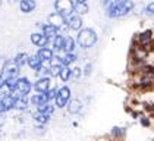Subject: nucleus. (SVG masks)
<instances>
[{
    "instance_id": "nucleus-5",
    "label": "nucleus",
    "mask_w": 154,
    "mask_h": 141,
    "mask_svg": "<svg viewBox=\"0 0 154 141\" xmlns=\"http://www.w3.org/2000/svg\"><path fill=\"white\" fill-rule=\"evenodd\" d=\"M18 74H19V68L15 65V62H6L5 65H3V69H2V77H3V80L6 81V80H12V78H16L18 77Z\"/></svg>"
},
{
    "instance_id": "nucleus-34",
    "label": "nucleus",
    "mask_w": 154,
    "mask_h": 141,
    "mask_svg": "<svg viewBox=\"0 0 154 141\" xmlns=\"http://www.w3.org/2000/svg\"><path fill=\"white\" fill-rule=\"evenodd\" d=\"M84 74H85L87 77H88V75L91 74V65H87V66H85V69H84Z\"/></svg>"
},
{
    "instance_id": "nucleus-8",
    "label": "nucleus",
    "mask_w": 154,
    "mask_h": 141,
    "mask_svg": "<svg viewBox=\"0 0 154 141\" xmlns=\"http://www.w3.org/2000/svg\"><path fill=\"white\" fill-rule=\"evenodd\" d=\"M66 19H65V16L63 15H60L57 12H54V13H50L48 15V25H53V27H56L57 30H60L63 25H66Z\"/></svg>"
},
{
    "instance_id": "nucleus-35",
    "label": "nucleus",
    "mask_w": 154,
    "mask_h": 141,
    "mask_svg": "<svg viewBox=\"0 0 154 141\" xmlns=\"http://www.w3.org/2000/svg\"><path fill=\"white\" fill-rule=\"evenodd\" d=\"M5 85V80H3V77H2V74H0V88Z\"/></svg>"
},
{
    "instance_id": "nucleus-1",
    "label": "nucleus",
    "mask_w": 154,
    "mask_h": 141,
    "mask_svg": "<svg viewBox=\"0 0 154 141\" xmlns=\"http://www.w3.org/2000/svg\"><path fill=\"white\" fill-rule=\"evenodd\" d=\"M134 8V3L129 0H118L112 5H109L107 8V16L110 18H119V16H125L128 15Z\"/></svg>"
},
{
    "instance_id": "nucleus-21",
    "label": "nucleus",
    "mask_w": 154,
    "mask_h": 141,
    "mask_svg": "<svg viewBox=\"0 0 154 141\" xmlns=\"http://www.w3.org/2000/svg\"><path fill=\"white\" fill-rule=\"evenodd\" d=\"M73 11L76 12V13H79V15H85V13L88 12V6H87V3L75 2V5H73Z\"/></svg>"
},
{
    "instance_id": "nucleus-9",
    "label": "nucleus",
    "mask_w": 154,
    "mask_h": 141,
    "mask_svg": "<svg viewBox=\"0 0 154 141\" xmlns=\"http://www.w3.org/2000/svg\"><path fill=\"white\" fill-rule=\"evenodd\" d=\"M29 106V100L26 96H21V94H15V107L16 110H26Z\"/></svg>"
},
{
    "instance_id": "nucleus-17",
    "label": "nucleus",
    "mask_w": 154,
    "mask_h": 141,
    "mask_svg": "<svg viewBox=\"0 0 154 141\" xmlns=\"http://www.w3.org/2000/svg\"><path fill=\"white\" fill-rule=\"evenodd\" d=\"M19 8L24 13H29V12H32L35 9V2L34 0H21Z\"/></svg>"
},
{
    "instance_id": "nucleus-37",
    "label": "nucleus",
    "mask_w": 154,
    "mask_h": 141,
    "mask_svg": "<svg viewBox=\"0 0 154 141\" xmlns=\"http://www.w3.org/2000/svg\"><path fill=\"white\" fill-rule=\"evenodd\" d=\"M76 2H79V3H85L87 0H76Z\"/></svg>"
},
{
    "instance_id": "nucleus-7",
    "label": "nucleus",
    "mask_w": 154,
    "mask_h": 141,
    "mask_svg": "<svg viewBox=\"0 0 154 141\" xmlns=\"http://www.w3.org/2000/svg\"><path fill=\"white\" fill-rule=\"evenodd\" d=\"M50 78L48 77H43V78H40V80H37V82L34 84V90H35V93H40V94H46L51 88L50 87Z\"/></svg>"
},
{
    "instance_id": "nucleus-12",
    "label": "nucleus",
    "mask_w": 154,
    "mask_h": 141,
    "mask_svg": "<svg viewBox=\"0 0 154 141\" xmlns=\"http://www.w3.org/2000/svg\"><path fill=\"white\" fill-rule=\"evenodd\" d=\"M29 103L32 106H35V107H38V106L44 105V103H50L47 100V96L46 94H40V93H35L34 96H31V99H29Z\"/></svg>"
},
{
    "instance_id": "nucleus-14",
    "label": "nucleus",
    "mask_w": 154,
    "mask_h": 141,
    "mask_svg": "<svg viewBox=\"0 0 154 141\" xmlns=\"http://www.w3.org/2000/svg\"><path fill=\"white\" fill-rule=\"evenodd\" d=\"M60 30H57L56 27H53V25H43V34L47 37L48 40L50 38H56L57 35H59Z\"/></svg>"
},
{
    "instance_id": "nucleus-22",
    "label": "nucleus",
    "mask_w": 154,
    "mask_h": 141,
    "mask_svg": "<svg viewBox=\"0 0 154 141\" xmlns=\"http://www.w3.org/2000/svg\"><path fill=\"white\" fill-rule=\"evenodd\" d=\"M63 50H65L66 53H72V52L75 50V41L72 40L71 37H66V38H65V47H63Z\"/></svg>"
},
{
    "instance_id": "nucleus-27",
    "label": "nucleus",
    "mask_w": 154,
    "mask_h": 141,
    "mask_svg": "<svg viewBox=\"0 0 154 141\" xmlns=\"http://www.w3.org/2000/svg\"><path fill=\"white\" fill-rule=\"evenodd\" d=\"M112 135L116 137V138H122L125 135V129L120 128V127H115V128L112 129Z\"/></svg>"
},
{
    "instance_id": "nucleus-6",
    "label": "nucleus",
    "mask_w": 154,
    "mask_h": 141,
    "mask_svg": "<svg viewBox=\"0 0 154 141\" xmlns=\"http://www.w3.org/2000/svg\"><path fill=\"white\" fill-rule=\"evenodd\" d=\"M31 90H32V84L29 82L28 78L21 77V78H18V80H16V94L28 96Z\"/></svg>"
},
{
    "instance_id": "nucleus-33",
    "label": "nucleus",
    "mask_w": 154,
    "mask_h": 141,
    "mask_svg": "<svg viewBox=\"0 0 154 141\" xmlns=\"http://www.w3.org/2000/svg\"><path fill=\"white\" fill-rule=\"evenodd\" d=\"M115 2H118V0H101V5H103V6H109V5H112V3H115Z\"/></svg>"
},
{
    "instance_id": "nucleus-11",
    "label": "nucleus",
    "mask_w": 154,
    "mask_h": 141,
    "mask_svg": "<svg viewBox=\"0 0 154 141\" xmlns=\"http://www.w3.org/2000/svg\"><path fill=\"white\" fill-rule=\"evenodd\" d=\"M28 66H29L31 69L40 72V70H41V68H43V60L40 59V56H38V55L29 56V58H28Z\"/></svg>"
},
{
    "instance_id": "nucleus-31",
    "label": "nucleus",
    "mask_w": 154,
    "mask_h": 141,
    "mask_svg": "<svg viewBox=\"0 0 154 141\" xmlns=\"http://www.w3.org/2000/svg\"><path fill=\"white\" fill-rule=\"evenodd\" d=\"M140 124H141L142 127L148 128V127H150V119H148V118H145V116H141L140 118Z\"/></svg>"
},
{
    "instance_id": "nucleus-3",
    "label": "nucleus",
    "mask_w": 154,
    "mask_h": 141,
    "mask_svg": "<svg viewBox=\"0 0 154 141\" xmlns=\"http://www.w3.org/2000/svg\"><path fill=\"white\" fill-rule=\"evenodd\" d=\"M71 88L69 87H60L57 90V96L54 99V106L59 107V109H63L66 107L68 103L71 102Z\"/></svg>"
},
{
    "instance_id": "nucleus-28",
    "label": "nucleus",
    "mask_w": 154,
    "mask_h": 141,
    "mask_svg": "<svg viewBox=\"0 0 154 141\" xmlns=\"http://www.w3.org/2000/svg\"><path fill=\"white\" fill-rule=\"evenodd\" d=\"M57 90H59V88H50L47 93H46L48 102H50V100H54V99H56V96H57Z\"/></svg>"
},
{
    "instance_id": "nucleus-36",
    "label": "nucleus",
    "mask_w": 154,
    "mask_h": 141,
    "mask_svg": "<svg viewBox=\"0 0 154 141\" xmlns=\"http://www.w3.org/2000/svg\"><path fill=\"white\" fill-rule=\"evenodd\" d=\"M3 124H5V116H3V115H0V127H2Z\"/></svg>"
},
{
    "instance_id": "nucleus-38",
    "label": "nucleus",
    "mask_w": 154,
    "mask_h": 141,
    "mask_svg": "<svg viewBox=\"0 0 154 141\" xmlns=\"http://www.w3.org/2000/svg\"><path fill=\"white\" fill-rule=\"evenodd\" d=\"M0 5H2V0H0Z\"/></svg>"
},
{
    "instance_id": "nucleus-20",
    "label": "nucleus",
    "mask_w": 154,
    "mask_h": 141,
    "mask_svg": "<svg viewBox=\"0 0 154 141\" xmlns=\"http://www.w3.org/2000/svg\"><path fill=\"white\" fill-rule=\"evenodd\" d=\"M34 119H35V122L38 125H43V127H44L48 121H50V116L44 115V113H38V112H35V113H34Z\"/></svg>"
},
{
    "instance_id": "nucleus-30",
    "label": "nucleus",
    "mask_w": 154,
    "mask_h": 141,
    "mask_svg": "<svg viewBox=\"0 0 154 141\" xmlns=\"http://www.w3.org/2000/svg\"><path fill=\"white\" fill-rule=\"evenodd\" d=\"M151 40V31H145L144 34H141V41L142 43H147Z\"/></svg>"
},
{
    "instance_id": "nucleus-13",
    "label": "nucleus",
    "mask_w": 154,
    "mask_h": 141,
    "mask_svg": "<svg viewBox=\"0 0 154 141\" xmlns=\"http://www.w3.org/2000/svg\"><path fill=\"white\" fill-rule=\"evenodd\" d=\"M68 112L71 113V115H76V113H79L81 112V109H82V103L78 100V99H72L71 102L68 103Z\"/></svg>"
},
{
    "instance_id": "nucleus-25",
    "label": "nucleus",
    "mask_w": 154,
    "mask_h": 141,
    "mask_svg": "<svg viewBox=\"0 0 154 141\" xmlns=\"http://www.w3.org/2000/svg\"><path fill=\"white\" fill-rule=\"evenodd\" d=\"M60 70H62V63H54V65H51V66H50V69H48V75H50V77H59Z\"/></svg>"
},
{
    "instance_id": "nucleus-24",
    "label": "nucleus",
    "mask_w": 154,
    "mask_h": 141,
    "mask_svg": "<svg viewBox=\"0 0 154 141\" xmlns=\"http://www.w3.org/2000/svg\"><path fill=\"white\" fill-rule=\"evenodd\" d=\"M71 72L72 70L68 68V66H62V70H60V80L63 82H66V81H69L71 80Z\"/></svg>"
},
{
    "instance_id": "nucleus-26",
    "label": "nucleus",
    "mask_w": 154,
    "mask_h": 141,
    "mask_svg": "<svg viewBox=\"0 0 154 141\" xmlns=\"http://www.w3.org/2000/svg\"><path fill=\"white\" fill-rule=\"evenodd\" d=\"M65 38L66 37H62V35H57L56 38H54V43H53V47H54V50H63V47H65Z\"/></svg>"
},
{
    "instance_id": "nucleus-19",
    "label": "nucleus",
    "mask_w": 154,
    "mask_h": 141,
    "mask_svg": "<svg viewBox=\"0 0 154 141\" xmlns=\"http://www.w3.org/2000/svg\"><path fill=\"white\" fill-rule=\"evenodd\" d=\"M28 58H29V56H28L26 53H18V55L15 56V60H13V62H15V65H16L18 68H21V66H24L25 63H28Z\"/></svg>"
},
{
    "instance_id": "nucleus-16",
    "label": "nucleus",
    "mask_w": 154,
    "mask_h": 141,
    "mask_svg": "<svg viewBox=\"0 0 154 141\" xmlns=\"http://www.w3.org/2000/svg\"><path fill=\"white\" fill-rule=\"evenodd\" d=\"M68 25H69V28L73 30V31H79L81 27H82V19H81L79 16H69Z\"/></svg>"
},
{
    "instance_id": "nucleus-10",
    "label": "nucleus",
    "mask_w": 154,
    "mask_h": 141,
    "mask_svg": "<svg viewBox=\"0 0 154 141\" xmlns=\"http://www.w3.org/2000/svg\"><path fill=\"white\" fill-rule=\"evenodd\" d=\"M31 41L32 44H35L38 47H46L48 43V38L44 34H40V33H34L31 35Z\"/></svg>"
},
{
    "instance_id": "nucleus-32",
    "label": "nucleus",
    "mask_w": 154,
    "mask_h": 141,
    "mask_svg": "<svg viewBox=\"0 0 154 141\" xmlns=\"http://www.w3.org/2000/svg\"><path fill=\"white\" fill-rule=\"evenodd\" d=\"M147 12L151 13V15H154V3H150V5L147 6Z\"/></svg>"
},
{
    "instance_id": "nucleus-18",
    "label": "nucleus",
    "mask_w": 154,
    "mask_h": 141,
    "mask_svg": "<svg viewBox=\"0 0 154 141\" xmlns=\"http://www.w3.org/2000/svg\"><path fill=\"white\" fill-rule=\"evenodd\" d=\"M37 112H38V113H44V115H47V116H51L53 112H54V106L50 105V103H44V105L37 107Z\"/></svg>"
},
{
    "instance_id": "nucleus-2",
    "label": "nucleus",
    "mask_w": 154,
    "mask_h": 141,
    "mask_svg": "<svg viewBox=\"0 0 154 141\" xmlns=\"http://www.w3.org/2000/svg\"><path fill=\"white\" fill-rule=\"evenodd\" d=\"M78 43L84 49H90V47H93L97 43V34L91 28H84L82 31L79 33V35H78Z\"/></svg>"
},
{
    "instance_id": "nucleus-23",
    "label": "nucleus",
    "mask_w": 154,
    "mask_h": 141,
    "mask_svg": "<svg viewBox=\"0 0 154 141\" xmlns=\"http://www.w3.org/2000/svg\"><path fill=\"white\" fill-rule=\"evenodd\" d=\"M60 63L63 65V66H68V65H71L72 62H75L76 60V56L73 55V53H68L66 56H63L62 59H59Z\"/></svg>"
},
{
    "instance_id": "nucleus-4",
    "label": "nucleus",
    "mask_w": 154,
    "mask_h": 141,
    "mask_svg": "<svg viewBox=\"0 0 154 141\" xmlns=\"http://www.w3.org/2000/svg\"><path fill=\"white\" fill-rule=\"evenodd\" d=\"M73 2L72 0H56V3H54V8H56V12L60 13V15H63L65 18L66 16H69L73 11Z\"/></svg>"
},
{
    "instance_id": "nucleus-29",
    "label": "nucleus",
    "mask_w": 154,
    "mask_h": 141,
    "mask_svg": "<svg viewBox=\"0 0 154 141\" xmlns=\"http://www.w3.org/2000/svg\"><path fill=\"white\" fill-rule=\"evenodd\" d=\"M81 74H82V72H81V69H79V68H73V69H72V72H71V78H73V80H78V78L81 77Z\"/></svg>"
},
{
    "instance_id": "nucleus-15",
    "label": "nucleus",
    "mask_w": 154,
    "mask_h": 141,
    "mask_svg": "<svg viewBox=\"0 0 154 141\" xmlns=\"http://www.w3.org/2000/svg\"><path fill=\"white\" fill-rule=\"evenodd\" d=\"M41 60H44V62H50L51 59L54 58L53 56V50L51 49H48V47H41L40 50H38V53H37Z\"/></svg>"
}]
</instances>
